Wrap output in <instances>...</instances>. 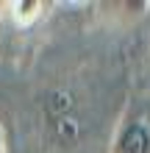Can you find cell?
<instances>
[{
    "instance_id": "obj_1",
    "label": "cell",
    "mask_w": 150,
    "mask_h": 153,
    "mask_svg": "<svg viewBox=\"0 0 150 153\" xmlns=\"http://www.w3.org/2000/svg\"><path fill=\"white\" fill-rule=\"evenodd\" d=\"M109 153H150V97H128L114 125Z\"/></svg>"
},
{
    "instance_id": "obj_3",
    "label": "cell",
    "mask_w": 150,
    "mask_h": 153,
    "mask_svg": "<svg viewBox=\"0 0 150 153\" xmlns=\"http://www.w3.org/2000/svg\"><path fill=\"white\" fill-rule=\"evenodd\" d=\"M0 153H6V131H3V123H0Z\"/></svg>"
},
{
    "instance_id": "obj_2",
    "label": "cell",
    "mask_w": 150,
    "mask_h": 153,
    "mask_svg": "<svg viewBox=\"0 0 150 153\" xmlns=\"http://www.w3.org/2000/svg\"><path fill=\"white\" fill-rule=\"evenodd\" d=\"M45 0H8V3H3V8L8 11V17L14 20V25H20V28H28V25H33L36 20H42L47 11Z\"/></svg>"
}]
</instances>
